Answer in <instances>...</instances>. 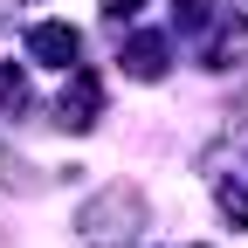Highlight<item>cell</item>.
<instances>
[{
  "mask_svg": "<svg viewBox=\"0 0 248 248\" xmlns=\"http://www.w3.org/2000/svg\"><path fill=\"white\" fill-rule=\"evenodd\" d=\"M124 69H131L138 83L166 76V42H159V35H138V42H124Z\"/></svg>",
  "mask_w": 248,
  "mask_h": 248,
  "instance_id": "3957f363",
  "label": "cell"
},
{
  "mask_svg": "<svg viewBox=\"0 0 248 248\" xmlns=\"http://www.w3.org/2000/svg\"><path fill=\"white\" fill-rule=\"evenodd\" d=\"M28 55H35V62H48V69H69V62L83 55V35H76L69 21H42L35 35H28Z\"/></svg>",
  "mask_w": 248,
  "mask_h": 248,
  "instance_id": "7a4b0ae2",
  "label": "cell"
},
{
  "mask_svg": "<svg viewBox=\"0 0 248 248\" xmlns=\"http://www.w3.org/2000/svg\"><path fill=\"white\" fill-rule=\"evenodd\" d=\"M221 214H228V221H241V228H248V186H234V179L221 186Z\"/></svg>",
  "mask_w": 248,
  "mask_h": 248,
  "instance_id": "5b68a950",
  "label": "cell"
},
{
  "mask_svg": "<svg viewBox=\"0 0 248 248\" xmlns=\"http://www.w3.org/2000/svg\"><path fill=\"white\" fill-rule=\"evenodd\" d=\"M21 104H28V83H21V69L7 62V69H0V117H7V110H21Z\"/></svg>",
  "mask_w": 248,
  "mask_h": 248,
  "instance_id": "277c9868",
  "label": "cell"
},
{
  "mask_svg": "<svg viewBox=\"0 0 248 248\" xmlns=\"http://www.w3.org/2000/svg\"><path fill=\"white\" fill-rule=\"evenodd\" d=\"M97 76H90V69H76L69 76V90H62V104H55V124H62V131H90V124H97Z\"/></svg>",
  "mask_w": 248,
  "mask_h": 248,
  "instance_id": "6da1fadb",
  "label": "cell"
},
{
  "mask_svg": "<svg viewBox=\"0 0 248 248\" xmlns=\"http://www.w3.org/2000/svg\"><path fill=\"white\" fill-rule=\"evenodd\" d=\"M138 7H145V0H104V14H110V21H131Z\"/></svg>",
  "mask_w": 248,
  "mask_h": 248,
  "instance_id": "52a82bcc",
  "label": "cell"
},
{
  "mask_svg": "<svg viewBox=\"0 0 248 248\" xmlns=\"http://www.w3.org/2000/svg\"><path fill=\"white\" fill-rule=\"evenodd\" d=\"M172 21L179 28H207V0H172Z\"/></svg>",
  "mask_w": 248,
  "mask_h": 248,
  "instance_id": "8992f818",
  "label": "cell"
}]
</instances>
